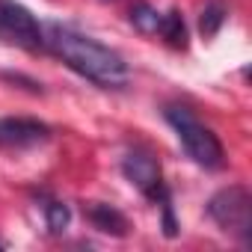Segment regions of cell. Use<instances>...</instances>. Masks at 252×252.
Returning <instances> with one entry per match:
<instances>
[{
	"instance_id": "1",
	"label": "cell",
	"mask_w": 252,
	"mask_h": 252,
	"mask_svg": "<svg viewBox=\"0 0 252 252\" xmlns=\"http://www.w3.org/2000/svg\"><path fill=\"white\" fill-rule=\"evenodd\" d=\"M42 39H45V48L57 60H63L71 71H77L80 77H86L104 89L125 86L131 77V68L122 54H116L113 48L101 45L98 39H92L86 33H77L74 27L42 24Z\"/></svg>"
},
{
	"instance_id": "2",
	"label": "cell",
	"mask_w": 252,
	"mask_h": 252,
	"mask_svg": "<svg viewBox=\"0 0 252 252\" xmlns=\"http://www.w3.org/2000/svg\"><path fill=\"white\" fill-rule=\"evenodd\" d=\"M163 119L172 125V131L178 137V143L184 146V152L205 169H220L225 163V152H222V143L217 140V134L211 128L193 116V110L181 107V104H169L163 107Z\"/></svg>"
},
{
	"instance_id": "3",
	"label": "cell",
	"mask_w": 252,
	"mask_h": 252,
	"mask_svg": "<svg viewBox=\"0 0 252 252\" xmlns=\"http://www.w3.org/2000/svg\"><path fill=\"white\" fill-rule=\"evenodd\" d=\"M205 211L225 234L237 237L240 243L252 240V193L243 184H228L217 190L208 199Z\"/></svg>"
},
{
	"instance_id": "4",
	"label": "cell",
	"mask_w": 252,
	"mask_h": 252,
	"mask_svg": "<svg viewBox=\"0 0 252 252\" xmlns=\"http://www.w3.org/2000/svg\"><path fill=\"white\" fill-rule=\"evenodd\" d=\"M0 42L24 51H39L45 48L42 24L33 18L27 6L15 3V0H0Z\"/></svg>"
},
{
	"instance_id": "5",
	"label": "cell",
	"mask_w": 252,
	"mask_h": 252,
	"mask_svg": "<svg viewBox=\"0 0 252 252\" xmlns=\"http://www.w3.org/2000/svg\"><path fill=\"white\" fill-rule=\"evenodd\" d=\"M122 175L128 178L146 199L152 202H166L169 199V187L163 184V175H160V163L146 152V149H134L122 158Z\"/></svg>"
},
{
	"instance_id": "6",
	"label": "cell",
	"mask_w": 252,
	"mask_h": 252,
	"mask_svg": "<svg viewBox=\"0 0 252 252\" xmlns=\"http://www.w3.org/2000/svg\"><path fill=\"white\" fill-rule=\"evenodd\" d=\"M51 140V128L39 119L6 116L0 119V146L3 149H33Z\"/></svg>"
},
{
	"instance_id": "7",
	"label": "cell",
	"mask_w": 252,
	"mask_h": 252,
	"mask_svg": "<svg viewBox=\"0 0 252 252\" xmlns=\"http://www.w3.org/2000/svg\"><path fill=\"white\" fill-rule=\"evenodd\" d=\"M86 220L98 228V231H104V234H113V237H125L128 234V217H125L119 208H113V205H107V202H95V205H89L86 208Z\"/></svg>"
},
{
	"instance_id": "8",
	"label": "cell",
	"mask_w": 252,
	"mask_h": 252,
	"mask_svg": "<svg viewBox=\"0 0 252 252\" xmlns=\"http://www.w3.org/2000/svg\"><path fill=\"white\" fill-rule=\"evenodd\" d=\"M158 33L163 36V42H166V45H172V48H178V51H184V48H187V24H184L181 12H175V9H172V12L160 15Z\"/></svg>"
},
{
	"instance_id": "9",
	"label": "cell",
	"mask_w": 252,
	"mask_h": 252,
	"mask_svg": "<svg viewBox=\"0 0 252 252\" xmlns=\"http://www.w3.org/2000/svg\"><path fill=\"white\" fill-rule=\"evenodd\" d=\"M225 6L220 3V0H211V3L202 9V18H199V30H202V36L205 39H211V36H217L220 33V27L225 24Z\"/></svg>"
},
{
	"instance_id": "10",
	"label": "cell",
	"mask_w": 252,
	"mask_h": 252,
	"mask_svg": "<svg viewBox=\"0 0 252 252\" xmlns=\"http://www.w3.org/2000/svg\"><path fill=\"white\" fill-rule=\"evenodd\" d=\"M131 24L140 30V33H158V24H160V12L146 3V0H140V3L131 6Z\"/></svg>"
},
{
	"instance_id": "11",
	"label": "cell",
	"mask_w": 252,
	"mask_h": 252,
	"mask_svg": "<svg viewBox=\"0 0 252 252\" xmlns=\"http://www.w3.org/2000/svg\"><path fill=\"white\" fill-rule=\"evenodd\" d=\"M45 222H48V231H54V234L65 231L71 222V208L65 202H48L45 205Z\"/></svg>"
},
{
	"instance_id": "12",
	"label": "cell",
	"mask_w": 252,
	"mask_h": 252,
	"mask_svg": "<svg viewBox=\"0 0 252 252\" xmlns=\"http://www.w3.org/2000/svg\"><path fill=\"white\" fill-rule=\"evenodd\" d=\"M160 214H163V234L175 237L178 234V220H175V211H172V199L160 202Z\"/></svg>"
},
{
	"instance_id": "13",
	"label": "cell",
	"mask_w": 252,
	"mask_h": 252,
	"mask_svg": "<svg viewBox=\"0 0 252 252\" xmlns=\"http://www.w3.org/2000/svg\"><path fill=\"white\" fill-rule=\"evenodd\" d=\"M0 249H3V240H0Z\"/></svg>"
}]
</instances>
